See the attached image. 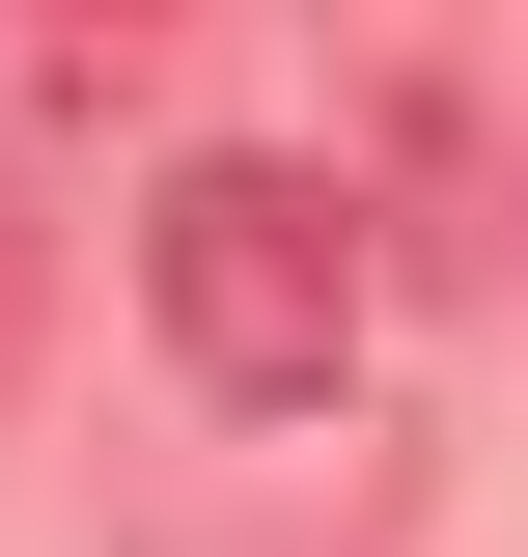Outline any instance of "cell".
I'll list each match as a JSON object with an SVG mask.
<instances>
[{"label": "cell", "mask_w": 528, "mask_h": 557, "mask_svg": "<svg viewBox=\"0 0 528 557\" xmlns=\"http://www.w3.org/2000/svg\"><path fill=\"white\" fill-rule=\"evenodd\" d=\"M362 196L334 168H278V139H196L167 196H139V307H167V362H196L223 418H306L334 362H362Z\"/></svg>", "instance_id": "1"}, {"label": "cell", "mask_w": 528, "mask_h": 557, "mask_svg": "<svg viewBox=\"0 0 528 557\" xmlns=\"http://www.w3.org/2000/svg\"><path fill=\"white\" fill-rule=\"evenodd\" d=\"M139 84V28H0V112H112Z\"/></svg>", "instance_id": "2"}, {"label": "cell", "mask_w": 528, "mask_h": 557, "mask_svg": "<svg viewBox=\"0 0 528 557\" xmlns=\"http://www.w3.org/2000/svg\"><path fill=\"white\" fill-rule=\"evenodd\" d=\"M0 335H28V223H0Z\"/></svg>", "instance_id": "3"}]
</instances>
